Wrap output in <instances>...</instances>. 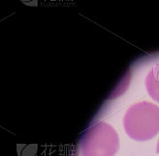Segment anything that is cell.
Wrapping results in <instances>:
<instances>
[{
  "instance_id": "1",
  "label": "cell",
  "mask_w": 159,
  "mask_h": 156,
  "mask_svg": "<svg viewBox=\"0 0 159 156\" xmlns=\"http://www.w3.org/2000/svg\"><path fill=\"white\" fill-rule=\"evenodd\" d=\"M125 132L131 139L146 142L159 132V107L148 101H141L130 106L123 117Z\"/></svg>"
},
{
  "instance_id": "4",
  "label": "cell",
  "mask_w": 159,
  "mask_h": 156,
  "mask_svg": "<svg viewBox=\"0 0 159 156\" xmlns=\"http://www.w3.org/2000/svg\"><path fill=\"white\" fill-rule=\"evenodd\" d=\"M156 152L159 153V140H158V144H157V147H156Z\"/></svg>"
},
{
  "instance_id": "2",
  "label": "cell",
  "mask_w": 159,
  "mask_h": 156,
  "mask_svg": "<svg viewBox=\"0 0 159 156\" xmlns=\"http://www.w3.org/2000/svg\"><path fill=\"white\" fill-rule=\"evenodd\" d=\"M118 147L119 139L116 130L104 122L90 126L81 142L83 156H114Z\"/></svg>"
},
{
  "instance_id": "3",
  "label": "cell",
  "mask_w": 159,
  "mask_h": 156,
  "mask_svg": "<svg viewBox=\"0 0 159 156\" xmlns=\"http://www.w3.org/2000/svg\"><path fill=\"white\" fill-rule=\"evenodd\" d=\"M146 88L148 95L159 103V64L154 66L147 75Z\"/></svg>"
}]
</instances>
